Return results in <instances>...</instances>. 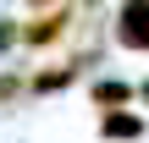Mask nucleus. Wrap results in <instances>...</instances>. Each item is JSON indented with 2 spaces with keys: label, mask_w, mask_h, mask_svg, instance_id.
<instances>
[{
  "label": "nucleus",
  "mask_w": 149,
  "mask_h": 143,
  "mask_svg": "<svg viewBox=\"0 0 149 143\" xmlns=\"http://www.w3.org/2000/svg\"><path fill=\"white\" fill-rule=\"evenodd\" d=\"M33 6H44V0H33Z\"/></svg>",
  "instance_id": "obj_5"
},
{
  "label": "nucleus",
  "mask_w": 149,
  "mask_h": 143,
  "mask_svg": "<svg viewBox=\"0 0 149 143\" xmlns=\"http://www.w3.org/2000/svg\"><path fill=\"white\" fill-rule=\"evenodd\" d=\"M66 28H72V17H66V11H50V17L28 22V28H22V39H28V44H55Z\"/></svg>",
  "instance_id": "obj_2"
},
{
  "label": "nucleus",
  "mask_w": 149,
  "mask_h": 143,
  "mask_svg": "<svg viewBox=\"0 0 149 143\" xmlns=\"http://www.w3.org/2000/svg\"><path fill=\"white\" fill-rule=\"evenodd\" d=\"M127 99H133L127 83H100V88H94V105H100V110H116V105H127Z\"/></svg>",
  "instance_id": "obj_4"
},
{
  "label": "nucleus",
  "mask_w": 149,
  "mask_h": 143,
  "mask_svg": "<svg viewBox=\"0 0 149 143\" xmlns=\"http://www.w3.org/2000/svg\"><path fill=\"white\" fill-rule=\"evenodd\" d=\"M116 39L127 44V50H149V0H127L122 11H116Z\"/></svg>",
  "instance_id": "obj_1"
},
{
  "label": "nucleus",
  "mask_w": 149,
  "mask_h": 143,
  "mask_svg": "<svg viewBox=\"0 0 149 143\" xmlns=\"http://www.w3.org/2000/svg\"><path fill=\"white\" fill-rule=\"evenodd\" d=\"M100 132H105V138H138V132H144V121H138V116H127V110H111Z\"/></svg>",
  "instance_id": "obj_3"
}]
</instances>
